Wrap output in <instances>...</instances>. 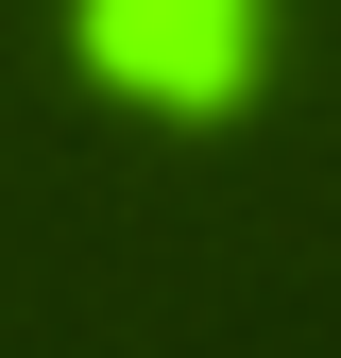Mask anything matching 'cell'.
Here are the masks:
<instances>
[{"label": "cell", "instance_id": "1", "mask_svg": "<svg viewBox=\"0 0 341 358\" xmlns=\"http://www.w3.org/2000/svg\"><path fill=\"white\" fill-rule=\"evenodd\" d=\"M85 69L137 85V103H239L256 0H85Z\"/></svg>", "mask_w": 341, "mask_h": 358}]
</instances>
